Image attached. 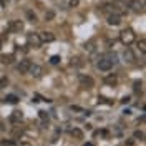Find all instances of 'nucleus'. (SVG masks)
I'll list each match as a JSON object with an SVG mask.
<instances>
[{"label": "nucleus", "instance_id": "7", "mask_svg": "<svg viewBox=\"0 0 146 146\" xmlns=\"http://www.w3.org/2000/svg\"><path fill=\"white\" fill-rule=\"evenodd\" d=\"M9 30H12V32H22L23 30V22L22 20H12L9 25Z\"/></svg>", "mask_w": 146, "mask_h": 146}, {"label": "nucleus", "instance_id": "13", "mask_svg": "<svg viewBox=\"0 0 146 146\" xmlns=\"http://www.w3.org/2000/svg\"><path fill=\"white\" fill-rule=\"evenodd\" d=\"M18 100H20V98H18L17 95H7V96L3 98V101H5V103H10V105H17Z\"/></svg>", "mask_w": 146, "mask_h": 146}, {"label": "nucleus", "instance_id": "2", "mask_svg": "<svg viewBox=\"0 0 146 146\" xmlns=\"http://www.w3.org/2000/svg\"><path fill=\"white\" fill-rule=\"evenodd\" d=\"M119 40H121V43H123V45L128 46V45H131V43L136 40V36H135V33H133V30H129V28H128V30H123V32L119 33Z\"/></svg>", "mask_w": 146, "mask_h": 146}, {"label": "nucleus", "instance_id": "25", "mask_svg": "<svg viewBox=\"0 0 146 146\" xmlns=\"http://www.w3.org/2000/svg\"><path fill=\"white\" fill-rule=\"evenodd\" d=\"M50 63H52V65H58V63H60V56H58V55L52 56V58H50Z\"/></svg>", "mask_w": 146, "mask_h": 146}, {"label": "nucleus", "instance_id": "16", "mask_svg": "<svg viewBox=\"0 0 146 146\" xmlns=\"http://www.w3.org/2000/svg\"><path fill=\"white\" fill-rule=\"evenodd\" d=\"M103 82L106 83V85H116V82H118V78H116L115 75H106Z\"/></svg>", "mask_w": 146, "mask_h": 146}, {"label": "nucleus", "instance_id": "14", "mask_svg": "<svg viewBox=\"0 0 146 146\" xmlns=\"http://www.w3.org/2000/svg\"><path fill=\"white\" fill-rule=\"evenodd\" d=\"M0 62H2L3 65L13 63V55H0Z\"/></svg>", "mask_w": 146, "mask_h": 146}, {"label": "nucleus", "instance_id": "27", "mask_svg": "<svg viewBox=\"0 0 146 146\" xmlns=\"http://www.w3.org/2000/svg\"><path fill=\"white\" fill-rule=\"evenodd\" d=\"M72 110H73V111H83V110L78 108V106H72Z\"/></svg>", "mask_w": 146, "mask_h": 146}, {"label": "nucleus", "instance_id": "26", "mask_svg": "<svg viewBox=\"0 0 146 146\" xmlns=\"http://www.w3.org/2000/svg\"><path fill=\"white\" fill-rule=\"evenodd\" d=\"M68 5H70V7H76V5H78V0H70Z\"/></svg>", "mask_w": 146, "mask_h": 146}, {"label": "nucleus", "instance_id": "24", "mask_svg": "<svg viewBox=\"0 0 146 146\" xmlns=\"http://www.w3.org/2000/svg\"><path fill=\"white\" fill-rule=\"evenodd\" d=\"M0 146H17L13 141H10V139H3L2 143H0Z\"/></svg>", "mask_w": 146, "mask_h": 146}, {"label": "nucleus", "instance_id": "5", "mask_svg": "<svg viewBox=\"0 0 146 146\" xmlns=\"http://www.w3.org/2000/svg\"><path fill=\"white\" fill-rule=\"evenodd\" d=\"M38 36H40L42 43H50V42H53L55 40V35L52 33V32H40Z\"/></svg>", "mask_w": 146, "mask_h": 146}, {"label": "nucleus", "instance_id": "15", "mask_svg": "<svg viewBox=\"0 0 146 146\" xmlns=\"http://www.w3.org/2000/svg\"><path fill=\"white\" fill-rule=\"evenodd\" d=\"M70 135H72L73 138H76V139H83V131H82V129H78V128L70 129Z\"/></svg>", "mask_w": 146, "mask_h": 146}, {"label": "nucleus", "instance_id": "23", "mask_svg": "<svg viewBox=\"0 0 146 146\" xmlns=\"http://www.w3.org/2000/svg\"><path fill=\"white\" fill-rule=\"evenodd\" d=\"M138 46H139V50H141L143 53L146 52V42L145 40H139V42H138Z\"/></svg>", "mask_w": 146, "mask_h": 146}, {"label": "nucleus", "instance_id": "10", "mask_svg": "<svg viewBox=\"0 0 146 146\" xmlns=\"http://www.w3.org/2000/svg\"><path fill=\"white\" fill-rule=\"evenodd\" d=\"M28 43L33 45L35 48H38V46L42 45V40H40L38 33H30V35H28Z\"/></svg>", "mask_w": 146, "mask_h": 146}, {"label": "nucleus", "instance_id": "9", "mask_svg": "<svg viewBox=\"0 0 146 146\" xmlns=\"http://www.w3.org/2000/svg\"><path fill=\"white\" fill-rule=\"evenodd\" d=\"M80 83H82V86H85V88H93V85H95L93 78L91 76H86V75H82L80 76Z\"/></svg>", "mask_w": 146, "mask_h": 146}, {"label": "nucleus", "instance_id": "29", "mask_svg": "<svg viewBox=\"0 0 146 146\" xmlns=\"http://www.w3.org/2000/svg\"><path fill=\"white\" fill-rule=\"evenodd\" d=\"M0 48H2V40H0Z\"/></svg>", "mask_w": 146, "mask_h": 146}, {"label": "nucleus", "instance_id": "4", "mask_svg": "<svg viewBox=\"0 0 146 146\" xmlns=\"http://www.w3.org/2000/svg\"><path fill=\"white\" fill-rule=\"evenodd\" d=\"M106 18H108V23H110V25H113V27H116V25L121 23V15L115 13V12H110Z\"/></svg>", "mask_w": 146, "mask_h": 146}, {"label": "nucleus", "instance_id": "1", "mask_svg": "<svg viewBox=\"0 0 146 146\" xmlns=\"http://www.w3.org/2000/svg\"><path fill=\"white\" fill-rule=\"evenodd\" d=\"M110 7H111V12H115V13H118V15H123L128 9L125 0H113V2L110 3Z\"/></svg>", "mask_w": 146, "mask_h": 146}, {"label": "nucleus", "instance_id": "19", "mask_svg": "<svg viewBox=\"0 0 146 146\" xmlns=\"http://www.w3.org/2000/svg\"><path fill=\"white\" fill-rule=\"evenodd\" d=\"M38 116H40V119L43 123H48V113L46 111H38Z\"/></svg>", "mask_w": 146, "mask_h": 146}, {"label": "nucleus", "instance_id": "20", "mask_svg": "<svg viewBox=\"0 0 146 146\" xmlns=\"http://www.w3.org/2000/svg\"><path fill=\"white\" fill-rule=\"evenodd\" d=\"M133 138H135V139H139V141H143V139H145V133H143V131H135V133H133Z\"/></svg>", "mask_w": 146, "mask_h": 146}, {"label": "nucleus", "instance_id": "21", "mask_svg": "<svg viewBox=\"0 0 146 146\" xmlns=\"http://www.w3.org/2000/svg\"><path fill=\"white\" fill-rule=\"evenodd\" d=\"M53 18H55V12H52V10L45 12V20H46V22H52Z\"/></svg>", "mask_w": 146, "mask_h": 146}, {"label": "nucleus", "instance_id": "28", "mask_svg": "<svg viewBox=\"0 0 146 146\" xmlns=\"http://www.w3.org/2000/svg\"><path fill=\"white\" fill-rule=\"evenodd\" d=\"M85 146H95V145H93V143H86Z\"/></svg>", "mask_w": 146, "mask_h": 146}, {"label": "nucleus", "instance_id": "18", "mask_svg": "<svg viewBox=\"0 0 146 146\" xmlns=\"http://www.w3.org/2000/svg\"><path fill=\"white\" fill-rule=\"evenodd\" d=\"M125 58H126V62H129V63H133V62H135V55H133V52H131L129 48L125 50Z\"/></svg>", "mask_w": 146, "mask_h": 146}, {"label": "nucleus", "instance_id": "11", "mask_svg": "<svg viewBox=\"0 0 146 146\" xmlns=\"http://www.w3.org/2000/svg\"><path fill=\"white\" fill-rule=\"evenodd\" d=\"M30 65H32V62H30V60H22V62L18 63V66H17L18 73H28Z\"/></svg>", "mask_w": 146, "mask_h": 146}, {"label": "nucleus", "instance_id": "22", "mask_svg": "<svg viewBox=\"0 0 146 146\" xmlns=\"http://www.w3.org/2000/svg\"><path fill=\"white\" fill-rule=\"evenodd\" d=\"M7 85H9V78L7 76H2L0 78V88H5Z\"/></svg>", "mask_w": 146, "mask_h": 146}, {"label": "nucleus", "instance_id": "8", "mask_svg": "<svg viewBox=\"0 0 146 146\" xmlns=\"http://www.w3.org/2000/svg\"><path fill=\"white\" fill-rule=\"evenodd\" d=\"M22 119H23V113H22V111H18V110L12 111V115H10V123L17 125V123H20Z\"/></svg>", "mask_w": 146, "mask_h": 146}, {"label": "nucleus", "instance_id": "12", "mask_svg": "<svg viewBox=\"0 0 146 146\" xmlns=\"http://www.w3.org/2000/svg\"><path fill=\"white\" fill-rule=\"evenodd\" d=\"M28 72L32 73L35 78H38V76L42 75V66H40V65H33V63H32V65H30V68H28Z\"/></svg>", "mask_w": 146, "mask_h": 146}, {"label": "nucleus", "instance_id": "17", "mask_svg": "<svg viewBox=\"0 0 146 146\" xmlns=\"http://www.w3.org/2000/svg\"><path fill=\"white\" fill-rule=\"evenodd\" d=\"M25 17H27V20H28V22H32V23H35L36 20H38V18H36V13H35V12H32V10H27Z\"/></svg>", "mask_w": 146, "mask_h": 146}, {"label": "nucleus", "instance_id": "3", "mask_svg": "<svg viewBox=\"0 0 146 146\" xmlns=\"http://www.w3.org/2000/svg\"><path fill=\"white\" fill-rule=\"evenodd\" d=\"M126 7H129L133 12H136V13H143L145 12V5H143L141 0H129Z\"/></svg>", "mask_w": 146, "mask_h": 146}, {"label": "nucleus", "instance_id": "6", "mask_svg": "<svg viewBox=\"0 0 146 146\" xmlns=\"http://www.w3.org/2000/svg\"><path fill=\"white\" fill-rule=\"evenodd\" d=\"M111 66H113V63L110 62V58H101L98 62V68L101 72H108V70H111Z\"/></svg>", "mask_w": 146, "mask_h": 146}]
</instances>
